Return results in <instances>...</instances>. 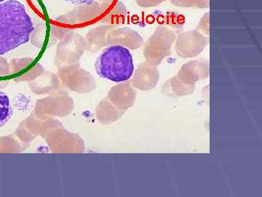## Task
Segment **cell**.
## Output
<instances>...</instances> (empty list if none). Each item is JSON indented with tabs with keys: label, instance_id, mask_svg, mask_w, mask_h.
Returning <instances> with one entry per match:
<instances>
[{
	"label": "cell",
	"instance_id": "6da1fadb",
	"mask_svg": "<svg viewBox=\"0 0 262 197\" xmlns=\"http://www.w3.org/2000/svg\"><path fill=\"white\" fill-rule=\"evenodd\" d=\"M34 29L23 3L17 0L0 3V56L28 43Z\"/></svg>",
	"mask_w": 262,
	"mask_h": 197
},
{
	"label": "cell",
	"instance_id": "7a4b0ae2",
	"mask_svg": "<svg viewBox=\"0 0 262 197\" xmlns=\"http://www.w3.org/2000/svg\"><path fill=\"white\" fill-rule=\"evenodd\" d=\"M96 73L115 83L125 82L134 72L133 56L128 48L118 45L107 46L95 62Z\"/></svg>",
	"mask_w": 262,
	"mask_h": 197
},
{
	"label": "cell",
	"instance_id": "3957f363",
	"mask_svg": "<svg viewBox=\"0 0 262 197\" xmlns=\"http://www.w3.org/2000/svg\"><path fill=\"white\" fill-rule=\"evenodd\" d=\"M105 5L102 0H97L91 4H84L76 6L70 11L59 15L55 20V23L62 27H82L89 25L102 18Z\"/></svg>",
	"mask_w": 262,
	"mask_h": 197
},
{
	"label": "cell",
	"instance_id": "277c9868",
	"mask_svg": "<svg viewBox=\"0 0 262 197\" xmlns=\"http://www.w3.org/2000/svg\"><path fill=\"white\" fill-rule=\"evenodd\" d=\"M175 34L164 26H160L150 37L144 49V55L151 65H158L170 53V48L175 41Z\"/></svg>",
	"mask_w": 262,
	"mask_h": 197
},
{
	"label": "cell",
	"instance_id": "5b68a950",
	"mask_svg": "<svg viewBox=\"0 0 262 197\" xmlns=\"http://www.w3.org/2000/svg\"><path fill=\"white\" fill-rule=\"evenodd\" d=\"M207 44L206 38L198 31H189L179 35L177 50L179 56L192 57L199 54Z\"/></svg>",
	"mask_w": 262,
	"mask_h": 197
},
{
	"label": "cell",
	"instance_id": "8992f818",
	"mask_svg": "<svg viewBox=\"0 0 262 197\" xmlns=\"http://www.w3.org/2000/svg\"><path fill=\"white\" fill-rule=\"evenodd\" d=\"M108 41L111 45H118L132 49L140 47L143 43L141 36L135 31L128 28L112 31L108 34Z\"/></svg>",
	"mask_w": 262,
	"mask_h": 197
},
{
	"label": "cell",
	"instance_id": "52a82bcc",
	"mask_svg": "<svg viewBox=\"0 0 262 197\" xmlns=\"http://www.w3.org/2000/svg\"><path fill=\"white\" fill-rule=\"evenodd\" d=\"M105 8L103 13V22L115 23L122 20L125 17L127 8L120 0H102Z\"/></svg>",
	"mask_w": 262,
	"mask_h": 197
},
{
	"label": "cell",
	"instance_id": "ba28073f",
	"mask_svg": "<svg viewBox=\"0 0 262 197\" xmlns=\"http://www.w3.org/2000/svg\"><path fill=\"white\" fill-rule=\"evenodd\" d=\"M208 63L206 61H195L184 65L179 72V77L185 81H194L208 75Z\"/></svg>",
	"mask_w": 262,
	"mask_h": 197
},
{
	"label": "cell",
	"instance_id": "9c48e42d",
	"mask_svg": "<svg viewBox=\"0 0 262 197\" xmlns=\"http://www.w3.org/2000/svg\"><path fill=\"white\" fill-rule=\"evenodd\" d=\"M13 113L9 96L4 91H0V127L10 120Z\"/></svg>",
	"mask_w": 262,
	"mask_h": 197
},
{
	"label": "cell",
	"instance_id": "30bf717a",
	"mask_svg": "<svg viewBox=\"0 0 262 197\" xmlns=\"http://www.w3.org/2000/svg\"><path fill=\"white\" fill-rule=\"evenodd\" d=\"M113 27V26L110 25L101 26V27H97V28L91 31L88 37H89L90 46H91V48L95 44L97 45V47L100 46V44H102L106 34L110 31H112Z\"/></svg>",
	"mask_w": 262,
	"mask_h": 197
},
{
	"label": "cell",
	"instance_id": "8fae6325",
	"mask_svg": "<svg viewBox=\"0 0 262 197\" xmlns=\"http://www.w3.org/2000/svg\"><path fill=\"white\" fill-rule=\"evenodd\" d=\"M170 2L172 4L181 8L205 9L210 6V0H170Z\"/></svg>",
	"mask_w": 262,
	"mask_h": 197
},
{
	"label": "cell",
	"instance_id": "7c38bea8",
	"mask_svg": "<svg viewBox=\"0 0 262 197\" xmlns=\"http://www.w3.org/2000/svg\"><path fill=\"white\" fill-rule=\"evenodd\" d=\"M198 29L202 32L206 33L208 34L210 31V15L209 13H206L202 17L201 22H200L199 25H198Z\"/></svg>",
	"mask_w": 262,
	"mask_h": 197
},
{
	"label": "cell",
	"instance_id": "4fadbf2b",
	"mask_svg": "<svg viewBox=\"0 0 262 197\" xmlns=\"http://www.w3.org/2000/svg\"><path fill=\"white\" fill-rule=\"evenodd\" d=\"M165 0H136V3L142 8L156 7L165 2Z\"/></svg>",
	"mask_w": 262,
	"mask_h": 197
},
{
	"label": "cell",
	"instance_id": "5bb4252c",
	"mask_svg": "<svg viewBox=\"0 0 262 197\" xmlns=\"http://www.w3.org/2000/svg\"><path fill=\"white\" fill-rule=\"evenodd\" d=\"M64 1L75 6H78V5L84 4H91L96 0H64Z\"/></svg>",
	"mask_w": 262,
	"mask_h": 197
},
{
	"label": "cell",
	"instance_id": "9a60e30c",
	"mask_svg": "<svg viewBox=\"0 0 262 197\" xmlns=\"http://www.w3.org/2000/svg\"><path fill=\"white\" fill-rule=\"evenodd\" d=\"M5 1H7V0H0V3H4Z\"/></svg>",
	"mask_w": 262,
	"mask_h": 197
}]
</instances>
